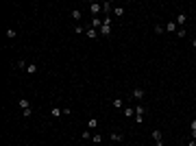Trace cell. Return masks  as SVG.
I'll list each match as a JSON object with an SVG mask.
<instances>
[{
	"label": "cell",
	"instance_id": "cell-1",
	"mask_svg": "<svg viewBox=\"0 0 196 146\" xmlns=\"http://www.w3.org/2000/svg\"><path fill=\"white\" fill-rule=\"evenodd\" d=\"M100 37H107V35H111V20L109 17H102V26L98 29Z\"/></svg>",
	"mask_w": 196,
	"mask_h": 146
},
{
	"label": "cell",
	"instance_id": "cell-2",
	"mask_svg": "<svg viewBox=\"0 0 196 146\" xmlns=\"http://www.w3.org/2000/svg\"><path fill=\"white\" fill-rule=\"evenodd\" d=\"M135 122H137V124L144 122V107H142V105L135 107Z\"/></svg>",
	"mask_w": 196,
	"mask_h": 146
},
{
	"label": "cell",
	"instance_id": "cell-3",
	"mask_svg": "<svg viewBox=\"0 0 196 146\" xmlns=\"http://www.w3.org/2000/svg\"><path fill=\"white\" fill-rule=\"evenodd\" d=\"M153 140H155V144H157V146H163V138H161V131H157V129H155V131H153Z\"/></svg>",
	"mask_w": 196,
	"mask_h": 146
},
{
	"label": "cell",
	"instance_id": "cell-4",
	"mask_svg": "<svg viewBox=\"0 0 196 146\" xmlns=\"http://www.w3.org/2000/svg\"><path fill=\"white\" fill-rule=\"evenodd\" d=\"M131 96H133V98L137 100V103H139V100L144 98V89H142V87H135V89H133V94H131Z\"/></svg>",
	"mask_w": 196,
	"mask_h": 146
},
{
	"label": "cell",
	"instance_id": "cell-5",
	"mask_svg": "<svg viewBox=\"0 0 196 146\" xmlns=\"http://www.w3.org/2000/svg\"><path fill=\"white\" fill-rule=\"evenodd\" d=\"M85 33H87V37H89V39H96V37H100V33H98L96 29H92V26H89V29H85Z\"/></svg>",
	"mask_w": 196,
	"mask_h": 146
},
{
	"label": "cell",
	"instance_id": "cell-6",
	"mask_svg": "<svg viewBox=\"0 0 196 146\" xmlns=\"http://www.w3.org/2000/svg\"><path fill=\"white\" fill-rule=\"evenodd\" d=\"M70 15H72V20H74V22H79L81 17H83V11H81V9H72V13H70Z\"/></svg>",
	"mask_w": 196,
	"mask_h": 146
},
{
	"label": "cell",
	"instance_id": "cell-7",
	"mask_svg": "<svg viewBox=\"0 0 196 146\" xmlns=\"http://www.w3.org/2000/svg\"><path fill=\"white\" fill-rule=\"evenodd\" d=\"M100 26H102V17H98V15H96V17H92V29H96V31H98Z\"/></svg>",
	"mask_w": 196,
	"mask_h": 146
},
{
	"label": "cell",
	"instance_id": "cell-8",
	"mask_svg": "<svg viewBox=\"0 0 196 146\" xmlns=\"http://www.w3.org/2000/svg\"><path fill=\"white\" fill-rule=\"evenodd\" d=\"M176 24H179V26H183L185 22H188V13H179V15H176V20H174Z\"/></svg>",
	"mask_w": 196,
	"mask_h": 146
},
{
	"label": "cell",
	"instance_id": "cell-9",
	"mask_svg": "<svg viewBox=\"0 0 196 146\" xmlns=\"http://www.w3.org/2000/svg\"><path fill=\"white\" fill-rule=\"evenodd\" d=\"M17 105H20V109H22V111H24V109H31L29 98H20V100H17Z\"/></svg>",
	"mask_w": 196,
	"mask_h": 146
},
{
	"label": "cell",
	"instance_id": "cell-10",
	"mask_svg": "<svg viewBox=\"0 0 196 146\" xmlns=\"http://www.w3.org/2000/svg\"><path fill=\"white\" fill-rule=\"evenodd\" d=\"M89 9H92V13H94V17H96V15L102 11V5H98V2H92V7H89Z\"/></svg>",
	"mask_w": 196,
	"mask_h": 146
},
{
	"label": "cell",
	"instance_id": "cell-11",
	"mask_svg": "<svg viewBox=\"0 0 196 146\" xmlns=\"http://www.w3.org/2000/svg\"><path fill=\"white\" fill-rule=\"evenodd\" d=\"M163 26H166L168 33H176V22H174V20H172V22H166Z\"/></svg>",
	"mask_w": 196,
	"mask_h": 146
},
{
	"label": "cell",
	"instance_id": "cell-12",
	"mask_svg": "<svg viewBox=\"0 0 196 146\" xmlns=\"http://www.w3.org/2000/svg\"><path fill=\"white\" fill-rule=\"evenodd\" d=\"M114 107H116V109H124V100L120 98V96H116V98H114Z\"/></svg>",
	"mask_w": 196,
	"mask_h": 146
},
{
	"label": "cell",
	"instance_id": "cell-13",
	"mask_svg": "<svg viewBox=\"0 0 196 146\" xmlns=\"http://www.w3.org/2000/svg\"><path fill=\"white\" fill-rule=\"evenodd\" d=\"M111 140H114V142H122V140H124V135L120 133V131H114V133H111Z\"/></svg>",
	"mask_w": 196,
	"mask_h": 146
},
{
	"label": "cell",
	"instance_id": "cell-14",
	"mask_svg": "<svg viewBox=\"0 0 196 146\" xmlns=\"http://www.w3.org/2000/svg\"><path fill=\"white\" fill-rule=\"evenodd\" d=\"M26 72H29V74H37V72H39V68H37L35 63H29V66H26Z\"/></svg>",
	"mask_w": 196,
	"mask_h": 146
},
{
	"label": "cell",
	"instance_id": "cell-15",
	"mask_svg": "<svg viewBox=\"0 0 196 146\" xmlns=\"http://www.w3.org/2000/svg\"><path fill=\"white\" fill-rule=\"evenodd\" d=\"M50 116H52V118H59V116H63V109H59V107H52V109H50Z\"/></svg>",
	"mask_w": 196,
	"mask_h": 146
},
{
	"label": "cell",
	"instance_id": "cell-16",
	"mask_svg": "<svg viewBox=\"0 0 196 146\" xmlns=\"http://www.w3.org/2000/svg\"><path fill=\"white\" fill-rule=\"evenodd\" d=\"M96 126H98V120H96V118H89V120H87V129H96Z\"/></svg>",
	"mask_w": 196,
	"mask_h": 146
},
{
	"label": "cell",
	"instance_id": "cell-17",
	"mask_svg": "<svg viewBox=\"0 0 196 146\" xmlns=\"http://www.w3.org/2000/svg\"><path fill=\"white\" fill-rule=\"evenodd\" d=\"M114 15H116V17H122V15H124V9H122V7H114Z\"/></svg>",
	"mask_w": 196,
	"mask_h": 146
},
{
	"label": "cell",
	"instance_id": "cell-18",
	"mask_svg": "<svg viewBox=\"0 0 196 146\" xmlns=\"http://www.w3.org/2000/svg\"><path fill=\"white\" fill-rule=\"evenodd\" d=\"M124 116H126V118H131V116H135V109L126 105V107H124Z\"/></svg>",
	"mask_w": 196,
	"mask_h": 146
},
{
	"label": "cell",
	"instance_id": "cell-19",
	"mask_svg": "<svg viewBox=\"0 0 196 146\" xmlns=\"http://www.w3.org/2000/svg\"><path fill=\"white\" fill-rule=\"evenodd\" d=\"M190 129H192V140H194V138H196V118L190 122Z\"/></svg>",
	"mask_w": 196,
	"mask_h": 146
},
{
	"label": "cell",
	"instance_id": "cell-20",
	"mask_svg": "<svg viewBox=\"0 0 196 146\" xmlns=\"http://www.w3.org/2000/svg\"><path fill=\"white\" fill-rule=\"evenodd\" d=\"M15 35H17V33H15V29H7V37H9V39H13Z\"/></svg>",
	"mask_w": 196,
	"mask_h": 146
},
{
	"label": "cell",
	"instance_id": "cell-21",
	"mask_svg": "<svg viewBox=\"0 0 196 146\" xmlns=\"http://www.w3.org/2000/svg\"><path fill=\"white\" fill-rule=\"evenodd\" d=\"M163 31H166V26H161V24H157V26H155V33H157V35H161Z\"/></svg>",
	"mask_w": 196,
	"mask_h": 146
},
{
	"label": "cell",
	"instance_id": "cell-22",
	"mask_svg": "<svg viewBox=\"0 0 196 146\" xmlns=\"http://www.w3.org/2000/svg\"><path fill=\"white\" fill-rule=\"evenodd\" d=\"M92 140H94V144H100V142H102V135H98V133H96Z\"/></svg>",
	"mask_w": 196,
	"mask_h": 146
},
{
	"label": "cell",
	"instance_id": "cell-23",
	"mask_svg": "<svg viewBox=\"0 0 196 146\" xmlns=\"http://www.w3.org/2000/svg\"><path fill=\"white\" fill-rule=\"evenodd\" d=\"M81 138H83V140H89V138H92V133H89V131H83V133H81Z\"/></svg>",
	"mask_w": 196,
	"mask_h": 146
},
{
	"label": "cell",
	"instance_id": "cell-24",
	"mask_svg": "<svg viewBox=\"0 0 196 146\" xmlns=\"http://www.w3.org/2000/svg\"><path fill=\"white\" fill-rule=\"evenodd\" d=\"M26 66H29V63H26L24 59H22V61H17V68H24V70H26Z\"/></svg>",
	"mask_w": 196,
	"mask_h": 146
},
{
	"label": "cell",
	"instance_id": "cell-25",
	"mask_svg": "<svg viewBox=\"0 0 196 146\" xmlns=\"http://www.w3.org/2000/svg\"><path fill=\"white\" fill-rule=\"evenodd\" d=\"M31 113H33V109H24V111H22V116H24V118H29Z\"/></svg>",
	"mask_w": 196,
	"mask_h": 146
},
{
	"label": "cell",
	"instance_id": "cell-26",
	"mask_svg": "<svg viewBox=\"0 0 196 146\" xmlns=\"http://www.w3.org/2000/svg\"><path fill=\"white\" fill-rule=\"evenodd\" d=\"M188 146H196V140H190V142H188Z\"/></svg>",
	"mask_w": 196,
	"mask_h": 146
},
{
	"label": "cell",
	"instance_id": "cell-27",
	"mask_svg": "<svg viewBox=\"0 0 196 146\" xmlns=\"http://www.w3.org/2000/svg\"><path fill=\"white\" fill-rule=\"evenodd\" d=\"M192 48H194V50H196V37H194V42H192Z\"/></svg>",
	"mask_w": 196,
	"mask_h": 146
},
{
	"label": "cell",
	"instance_id": "cell-28",
	"mask_svg": "<svg viewBox=\"0 0 196 146\" xmlns=\"http://www.w3.org/2000/svg\"><path fill=\"white\" fill-rule=\"evenodd\" d=\"M194 140H196V138H194Z\"/></svg>",
	"mask_w": 196,
	"mask_h": 146
}]
</instances>
